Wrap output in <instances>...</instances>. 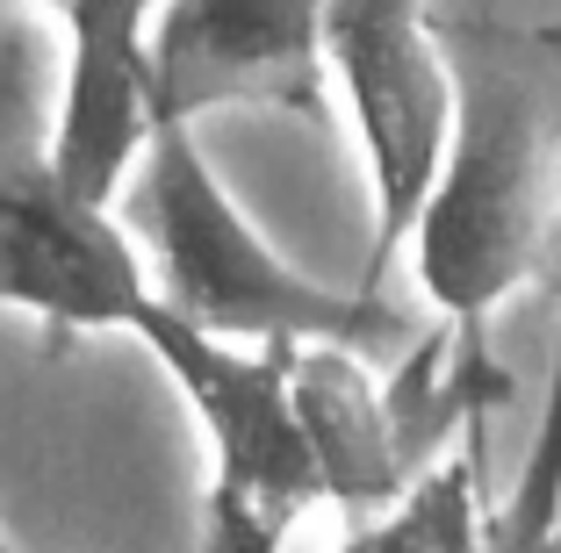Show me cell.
Instances as JSON below:
<instances>
[{
  "mask_svg": "<svg viewBox=\"0 0 561 553\" xmlns=\"http://www.w3.org/2000/svg\"><path fill=\"white\" fill-rule=\"evenodd\" d=\"M454 72V145L417 223V288L454 353L490 359V316L547 274L561 230V22L512 8H432Z\"/></svg>",
  "mask_w": 561,
  "mask_h": 553,
  "instance_id": "cell-1",
  "label": "cell"
},
{
  "mask_svg": "<svg viewBox=\"0 0 561 553\" xmlns=\"http://www.w3.org/2000/svg\"><path fill=\"white\" fill-rule=\"evenodd\" d=\"M130 223L151 252V295L181 324L209 331L252 353H389L411 345V316L389 295L324 288L302 266H288L260 238L231 187L209 173L195 145V123H159L145 165L130 180Z\"/></svg>",
  "mask_w": 561,
  "mask_h": 553,
  "instance_id": "cell-2",
  "label": "cell"
},
{
  "mask_svg": "<svg viewBox=\"0 0 561 553\" xmlns=\"http://www.w3.org/2000/svg\"><path fill=\"white\" fill-rule=\"evenodd\" d=\"M130 338L165 367L209 439V510L195 553H288L302 510L324 504V474L296 417V353L224 345L159 310V295Z\"/></svg>",
  "mask_w": 561,
  "mask_h": 553,
  "instance_id": "cell-3",
  "label": "cell"
},
{
  "mask_svg": "<svg viewBox=\"0 0 561 553\" xmlns=\"http://www.w3.org/2000/svg\"><path fill=\"white\" fill-rule=\"evenodd\" d=\"M0 310L44 324L50 345L123 331L151 310V274L116 216H94L50 180V130H30L15 50L0 58Z\"/></svg>",
  "mask_w": 561,
  "mask_h": 553,
  "instance_id": "cell-4",
  "label": "cell"
},
{
  "mask_svg": "<svg viewBox=\"0 0 561 553\" xmlns=\"http://www.w3.org/2000/svg\"><path fill=\"white\" fill-rule=\"evenodd\" d=\"M324 58L367 151L375 244H367L360 288L381 295V274L397 266L403 244H417V223L439 195L446 145H454V72H446L432 8H381V0L324 8Z\"/></svg>",
  "mask_w": 561,
  "mask_h": 553,
  "instance_id": "cell-5",
  "label": "cell"
},
{
  "mask_svg": "<svg viewBox=\"0 0 561 553\" xmlns=\"http://www.w3.org/2000/svg\"><path fill=\"white\" fill-rule=\"evenodd\" d=\"M151 72H159V123H195L209 108H274L324 123V8H296V0L159 8L151 15Z\"/></svg>",
  "mask_w": 561,
  "mask_h": 553,
  "instance_id": "cell-6",
  "label": "cell"
},
{
  "mask_svg": "<svg viewBox=\"0 0 561 553\" xmlns=\"http://www.w3.org/2000/svg\"><path fill=\"white\" fill-rule=\"evenodd\" d=\"M159 8H58L44 15L66 44V101L50 115V180L80 209L116 216L137 165L159 137V72H151Z\"/></svg>",
  "mask_w": 561,
  "mask_h": 553,
  "instance_id": "cell-7",
  "label": "cell"
},
{
  "mask_svg": "<svg viewBox=\"0 0 561 553\" xmlns=\"http://www.w3.org/2000/svg\"><path fill=\"white\" fill-rule=\"evenodd\" d=\"M482 539H490V518H482V439H476L468 453L439 460L389 518L353 525L339 553H482Z\"/></svg>",
  "mask_w": 561,
  "mask_h": 553,
  "instance_id": "cell-8",
  "label": "cell"
},
{
  "mask_svg": "<svg viewBox=\"0 0 561 553\" xmlns=\"http://www.w3.org/2000/svg\"><path fill=\"white\" fill-rule=\"evenodd\" d=\"M547 288H554V375H547V403H540L526 474H518L512 504L496 510L504 532H526V539L561 532V230H554V260H547Z\"/></svg>",
  "mask_w": 561,
  "mask_h": 553,
  "instance_id": "cell-9",
  "label": "cell"
},
{
  "mask_svg": "<svg viewBox=\"0 0 561 553\" xmlns=\"http://www.w3.org/2000/svg\"><path fill=\"white\" fill-rule=\"evenodd\" d=\"M482 553H561V532L526 539V532H504V525L490 518V539H482Z\"/></svg>",
  "mask_w": 561,
  "mask_h": 553,
  "instance_id": "cell-10",
  "label": "cell"
},
{
  "mask_svg": "<svg viewBox=\"0 0 561 553\" xmlns=\"http://www.w3.org/2000/svg\"><path fill=\"white\" fill-rule=\"evenodd\" d=\"M0 553H30V546H22V539L8 532V525H0Z\"/></svg>",
  "mask_w": 561,
  "mask_h": 553,
  "instance_id": "cell-11",
  "label": "cell"
}]
</instances>
